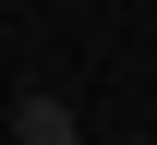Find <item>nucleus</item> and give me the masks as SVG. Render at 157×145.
<instances>
[{
	"instance_id": "f257e3e1",
	"label": "nucleus",
	"mask_w": 157,
	"mask_h": 145,
	"mask_svg": "<svg viewBox=\"0 0 157 145\" xmlns=\"http://www.w3.org/2000/svg\"><path fill=\"white\" fill-rule=\"evenodd\" d=\"M73 133H85V109L60 97V85H24L12 97V145H73Z\"/></svg>"
}]
</instances>
